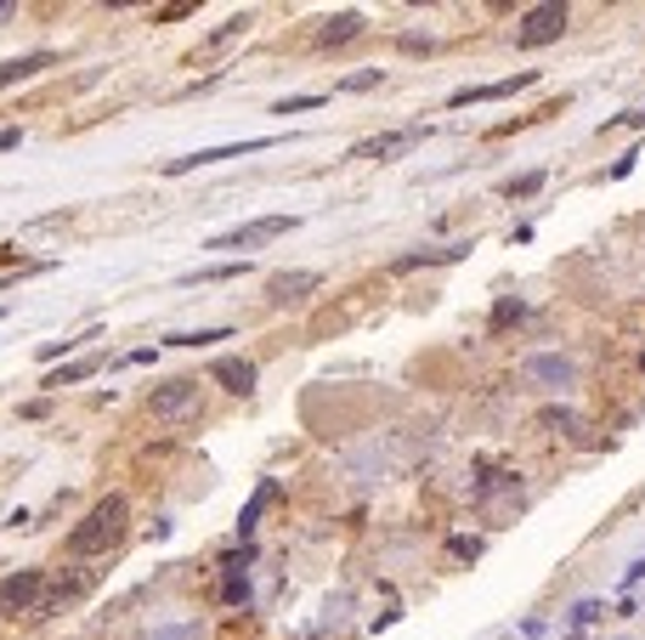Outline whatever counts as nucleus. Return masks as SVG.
<instances>
[{"label":"nucleus","mask_w":645,"mask_h":640,"mask_svg":"<svg viewBox=\"0 0 645 640\" xmlns=\"http://www.w3.org/2000/svg\"><path fill=\"white\" fill-rule=\"evenodd\" d=\"M617 125H645V109H634V114H623Z\"/></svg>","instance_id":"26"},{"label":"nucleus","mask_w":645,"mask_h":640,"mask_svg":"<svg viewBox=\"0 0 645 640\" xmlns=\"http://www.w3.org/2000/svg\"><path fill=\"white\" fill-rule=\"evenodd\" d=\"M210 380L227 385L232 398H250V391H256V363L250 358H216L210 363Z\"/></svg>","instance_id":"10"},{"label":"nucleus","mask_w":645,"mask_h":640,"mask_svg":"<svg viewBox=\"0 0 645 640\" xmlns=\"http://www.w3.org/2000/svg\"><path fill=\"white\" fill-rule=\"evenodd\" d=\"M323 103V96H289V103H278L272 114H306V109H318Z\"/></svg>","instance_id":"21"},{"label":"nucleus","mask_w":645,"mask_h":640,"mask_svg":"<svg viewBox=\"0 0 645 640\" xmlns=\"http://www.w3.org/2000/svg\"><path fill=\"white\" fill-rule=\"evenodd\" d=\"M538 187H543V176L532 171V176H521V182H510L504 193H510V199H527V193H538Z\"/></svg>","instance_id":"22"},{"label":"nucleus","mask_w":645,"mask_h":640,"mask_svg":"<svg viewBox=\"0 0 645 640\" xmlns=\"http://www.w3.org/2000/svg\"><path fill=\"white\" fill-rule=\"evenodd\" d=\"M238 272H250V261H221V267H205V272H187V283H227Z\"/></svg>","instance_id":"18"},{"label":"nucleus","mask_w":645,"mask_h":640,"mask_svg":"<svg viewBox=\"0 0 645 640\" xmlns=\"http://www.w3.org/2000/svg\"><path fill=\"white\" fill-rule=\"evenodd\" d=\"M566 23H572V12L561 7V0H543V7H532V12L521 18L516 40H521V45H550V40L566 34Z\"/></svg>","instance_id":"6"},{"label":"nucleus","mask_w":645,"mask_h":640,"mask_svg":"<svg viewBox=\"0 0 645 640\" xmlns=\"http://www.w3.org/2000/svg\"><path fill=\"white\" fill-rule=\"evenodd\" d=\"M250 23H256V12H232V18H227V23L210 34V45H227V40H238V34L250 29Z\"/></svg>","instance_id":"19"},{"label":"nucleus","mask_w":645,"mask_h":640,"mask_svg":"<svg viewBox=\"0 0 645 640\" xmlns=\"http://www.w3.org/2000/svg\"><path fill=\"white\" fill-rule=\"evenodd\" d=\"M283 233H294V216H261V221H243V227H227V233L205 238V250L238 256V250H261V244H272V238H283Z\"/></svg>","instance_id":"2"},{"label":"nucleus","mask_w":645,"mask_h":640,"mask_svg":"<svg viewBox=\"0 0 645 640\" xmlns=\"http://www.w3.org/2000/svg\"><path fill=\"white\" fill-rule=\"evenodd\" d=\"M147 409H154V420H198L205 414V385L198 380H170V385H159L154 398H147Z\"/></svg>","instance_id":"3"},{"label":"nucleus","mask_w":645,"mask_h":640,"mask_svg":"<svg viewBox=\"0 0 645 640\" xmlns=\"http://www.w3.org/2000/svg\"><path fill=\"white\" fill-rule=\"evenodd\" d=\"M210 340H232V329H198V334H170V347H210Z\"/></svg>","instance_id":"20"},{"label":"nucleus","mask_w":645,"mask_h":640,"mask_svg":"<svg viewBox=\"0 0 645 640\" xmlns=\"http://www.w3.org/2000/svg\"><path fill=\"white\" fill-rule=\"evenodd\" d=\"M40 601H45V572L40 567H23L12 578H0V618H18V612L34 618Z\"/></svg>","instance_id":"4"},{"label":"nucleus","mask_w":645,"mask_h":640,"mask_svg":"<svg viewBox=\"0 0 645 640\" xmlns=\"http://www.w3.org/2000/svg\"><path fill=\"white\" fill-rule=\"evenodd\" d=\"M318 283H323V272H272L267 278V301L272 307H301Z\"/></svg>","instance_id":"9"},{"label":"nucleus","mask_w":645,"mask_h":640,"mask_svg":"<svg viewBox=\"0 0 645 640\" xmlns=\"http://www.w3.org/2000/svg\"><path fill=\"white\" fill-rule=\"evenodd\" d=\"M527 380H550V385H572V380H578V363H572V358H532V363H527Z\"/></svg>","instance_id":"13"},{"label":"nucleus","mask_w":645,"mask_h":640,"mask_svg":"<svg viewBox=\"0 0 645 640\" xmlns=\"http://www.w3.org/2000/svg\"><path fill=\"white\" fill-rule=\"evenodd\" d=\"M96 369H103V358H80V363L58 369V374L45 380V385H52V391H63V385H74V380H85V374H96Z\"/></svg>","instance_id":"17"},{"label":"nucleus","mask_w":645,"mask_h":640,"mask_svg":"<svg viewBox=\"0 0 645 640\" xmlns=\"http://www.w3.org/2000/svg\"><path fill=\"white\" fill-rule=\"evenodd\" d=\"M58 58L52 52H29V58H12V63H0V85H18V80H34L40 69H52Z\"/></svg>","instance_id":"14"},{"label":"nucleus","mask_w":645,"mask_h":640,"mask_svg":"<svg viewBox=\"0 0 645 640\" xmlns=\"http://www.w3.org/2000/svg\"><path fill=\"white\" fill-rule=\"evenodd\" d=\"M363 34V12H334V18H323V29L312 34L318 45H345V40H357Z\"/></svg>","instance_id":"12"},{"label":"nucleus","mask_w":645,"mask_h":640,"mask_svg":"<svg viewBox=\"0 0 645 640\" xmlns=\"http://www.w3.org/2000/svg\"><path fill=\"white\" fill-rule=\"evenodd\" d=\"M278 136H250V142H221V147H198L187 159H170L165 176H187V171H205V165H221V159H243V154H267Z\"/></svg>","instance_id":"5"},{"label":"nucleus","mask_w":645,"mask_h":640,"mask_svg":"<svg viewBox=\"0 0 645 640\" xmlns=\"http://www.w3.org/2000/svg\"><path fill=\"white\" fill-rule=\"evenodd\" d=\"M187 12H193V7H187V0H176V7H159L154 18H159V23H176V18H187Z\"/></svg>","instance_id":"25"},{"label":"nucleus","mask_w":645,"mask_h":640,"mask_svg":"<svg viewBox=\"0 0 645 640\" xmlns=\"http://www.w3.org/2000/svg\"><path fill=\"white\" fill-rule=\"evenodd\" d=\"M639 578H645V556H639V561L628 567V584H639Z\"/></svg>","instance_id":"27"},{"label":"nucleus","mask_w":645,"mask_h":640,"mask_svg":"<svg viewBox=\"0 0 645 640\" xmlns=\"http://www.w3.org/2000/svg\"><path fill=\"white\" fill-rule=\"evenodd\" d=\"M368 85H379V69H363L352 80H340V91H368Z\"/></svg>","instance_id":"24"},{"label":"nucleus","mask_w":645,"mask_h":640,"mask_svg":"<svg viewBox=\"0 0 645 640\" xmlns=\"http://www.w3.org/2000/svg\"><path fill=\"white\" fill-rule=\"evenodd\" d=\"M7 18H18V7H12V0H0V23H7Z\"/></svg>","instance_id":"28"},{"label":"nucleus","mask_w":645,"mask_h":640,"mask_svg":"<svg viewBox=\"0 0 645 640\" xmlns=\"http://www.w3.org/2000/svg\"><path fill=\"white\" fill-rule=\"evenodd\" d=\"M538 420H543V425H561V431H578V414H566V409H543Z\"/></svg>","instance_id":"23"},{"label":"nucleus","mask_w":645,"mask_h":640,"mask_svg":"<svg viewBox=\"0 0 645 640\" xmlns=\"http://www.w3.org/2000/svg\"><path fill=\"white\" fill-rule=\"evenodd\" d=\"M272 499H278V482H261V487H256V499L243 505V516H238V533H243V538L256 533V516H261V510H267Z\"/></svg>","instance_id":"15"},{"label":"nucleus","mask_w":645,"mask_h":640,"mask_svg":"<svg viewBox=\"0 0 645 640\" xmlns=\"http://www.w3.org/2000/svg\"><path fill=\"white\" fill-rule=\"evenodd\" d=\"M425 142V125H408V131H385V136H368V142H357L345 159H396V154H408V147H419Z\"/></svg>","instance_id":"7"},{"label":"nucleus","mask_w":645,"mask_h":640,"mask_svg":"<svg viewBox=\"0 0 645 640\" xmlns=\"http://www.w3.org/2000/svg\"><path fill=\"white\" fill-rule=\"evenodd\" d=\"M538 80V69H521V74H510V80H492V85H465V91H454L448 96V109H470V103H499V96H516V91H527Z\"/></svg>","instance_id":"8"},{"label":"nucleus","mask_w":645,"mask_h":640,"mask_svg":"<svg viewBox=\"0 0 645 640\" xmlns=\"http://www.w3.org/2000/svg\"><path fill=\"white\" fill-rule=\"evenodd\" d=\"M470 244H436V250H414L396 261V272H419V267H448V261H465Z\"/></svg>","instance_id":"11"},{"label":"nucleus","mask_w":645,"mask_h":640,"mask_svg":"<svg viewBox=\"0 0 645 640\" xmlns=\"http://www.w3.org/2000/svg\"><path fill=\"white\" fill-rule=\"evenodd\" d=\"M125 522H131V505L119 499V494H108V499H96L91 505V516L69 533V550L74 556H108L119 538H125Z\"/></svg>","instance_id":"1"},{"label":"nucleus","mask_w":645,"mask_h":640,"mask_svg":"<svg viewBox=\"0 0 645 640\" xmlns=\"http://www.w3.org/2000/svg\"><path fill=\"white\" fill-rule=\"evenodd\" d=\"M243 596H250V578H243V561L232 556V561H227V589H221V601H227V607H238Z\"/></svg>","instance_id":"16"}]
</instances>
